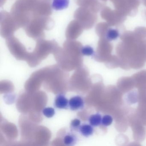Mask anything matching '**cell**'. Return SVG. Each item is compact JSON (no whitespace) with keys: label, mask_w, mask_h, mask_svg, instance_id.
Instances as JSON below:
<instances>
[{"label":"cell","mask_w":146,"mask_h":146,"mask_svg":"<svg viewBox=\"0 0 146 146\" xmlns=\"http://www.w3.org/2000/svg\"><path fill=\"white\" fill-rule=\"evenodd\" d=\"M54 24L53 21L51 18L41 16L33 18L24 28L29 37L38 40L44 39V30L51 29Z\"/></svg>","instance_id":"6da1fadb"},{"label":"cell","mask_w":146,"mask_h":146,"mask_svg":"<svg viewBox=\"0 0 146 146\" xmlns=\"http://www.w3.org/2000/svg\"><path fill=\"white\" fill-rule=\"evenodd\" d=\"M19 29L11 13L3 11L1 13V35L7 39L13 36L14 32Z\"/></svg>","instance_id":"7a4b0ae2"},{"label":"cell","mask_w":146,"mask_h":146,"mask_svg":"<svg viewBox=\"0 0 146 146\" xmlns=\"http://www.w3.org/2000/svg\"><path fill=\"white\" fill-rule=\"evenodd\" d=\"M83 28L80 23L76 20H72L68 25L66 31V36L67 40L77 39L83 32Z\"/></svg>","instance_id":"3957f363"},{"label":"cell","mask_w":146,"mask_h":146,"mask_svg":"<svg viewBox=\"0 0 146 146\" xmlns=\"http://www.w3.org/2000/svg\"><path fill=\"white\" fill-rule=\"evenodd\" d=\"M83 99L79 96L71 97L69 100V108L72 111H77L83 108L84 106Z\"/></svg>","instance_id":"277c9868"},{"label":"cell","mask_w":146,"mask_h":146,"mask_svg":"<svg viewBox=\"0 0 146 146\" xmlns=\"http://www.w3.org/2000/svg\"><path fill=\"white\" fill-rule=\"evenodd\" d=\"M54 106L60 109H66L69 107V100L64 94H59L55 97Z\"/></svg>","instance_id":"5b68a950"},{"label":"cell","mask_w":146,"mask_h":146,"mask_svg":"<svg viewBox=\"0 0 146 146\" xmlns=\"http://www.w3.org/2000/svg\"><path fill=\"white\" fill-rule=\"evenodd\" d=\"M70 0H53L52 7L56 11H61L68 7Z\"/></svg>","instance_id":"8992f818"},{"label":"cell","mask_w":146,"mask_h":146,"mask_svg":"<svg viewBox=\"0 0 146 146\" xmlns=\"http://www.w3.org/2000/svg\"><path fill=\"white\" fill-rule=\"evenodd\" d=\"M78 138L76 136L71 132H69L65 135L63 138V142L66 146H74L77 142Z\"/></svg>","instance_id":"52a82bcc"},{"label":"cell","mask_w":146,"mask_h":146,"mask_svg":"<svg viewBox=\"0 0 146 146\" xmlns=\"http://www.w3.org/2000/svg\"><path fill=\"white\" fill-rule=\"evenodd\" d=\"M78 131L81 134L85 137L91 136L94 133V128L91 125L83 124L79 127Z\"/></svg>","instance_id":"ba28073f"},{"label":"cell","mask_w":146,"mask_h":146,"mask_svg":"<svg viewBox=\"0 0 146 146\" xmlns=\"http://www.w3.org/2000/svg\"><path fill=\"white\" fill-rule=\"evenodd\" d=\"M102 117L100 113H97L93 114L90 117L89 122L93 126L96 127L99 126L102 123Z\"/></svg>","instance_id":"9c48e42d"},{"label":"cell","mask_w":146,"mask_h":146,"mask_svg":"<svg viewBox=\"0 0 146 146\" xmlns=\"http://www.w3.org/2000/svg\"><path fill=\"white\" fill-rule=\"evenodd\" d=\"M107 38L109 40H116L119 36V33L117 30L110 29L107 33Z\"/></svg>","instance_id":"30bf717a"},{"label":"cell","mask_w":146,"mask_h":146,"mask_svg":"<svg viewBox=\"0 0 146 146\" xmlns=\"http://www.w3.org/2000/svg\"><path fill=\"white\" fill-rule=\"evenodd\" d=\"M94 48L90 46L82 47L81 49V54L85 56H92L94 54Z\"/></svg>","instance_id":"8fae6325"},{"label":"cell","mask_w":146,"mask_h":146,"mask_svg":"<svg viewBox=\"0 0 146 146\" xmlns=\"http://www.w3.org/2000/svg\"><path fill=\"white\" fill-rule=\"evenodd\" d=\"M43 115L47 118H52L55 114V111L52 108H45L42 110Z\"/></svg>","instance_id":"7c38bea8"},{"label":"cell","mask_w":146,"mask_h":146,"mask_svg":"<svg viewBox=\"0 0 146 146\" xmlns=\"http://www.w3.org/2000/svg\"><path fill=\"white\" fill-rule=\"evenodd\" d=\"M81 122L78 119H74L72 120L70 123L71 129L72 130L78 131L79 127L81 126Z\"/></svg>","instance_id":"4fadbf2b"},{"label":"cell","mask_w":146,"mask_h":146,"mask_svg":"<svg viewBox=\"0 0 146 146\" xmlns=\"http://www.w3.org/2000/svg\"><path fill=\"white\" fill-rule=\"evenodd\" d=\"M113 119L109 115H106L103 116L102 120V124L104 126H108L111 125L113 122Z\"/></svg>","instance_id":"5bb4252c"}]
</instances>
